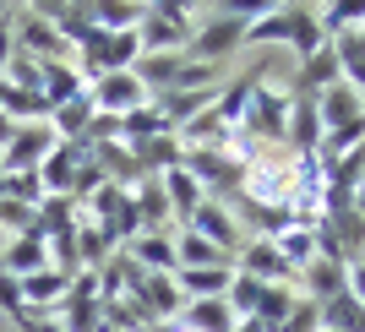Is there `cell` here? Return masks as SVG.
Returning <instances> with one entry per match:
<instances>
[{"instance_id": "6da1fadb", "label": "cell", "mask_w": 365, "mask_h": 332, "mask_svg": "<svg viewBox=\"0 0 365 332\" xmlns=\"http://www.w3.org/2000/svg\"><path fill=\"white\" fill-rule=\"evenodd\" d=\"M267 11V6H224V11H213L207 22L197 28V38H191V49H185V61H202V66H224L235 49L245 44V28L257 22V16Z\"/></svg>"}, {"instance_id": "7a4b0ae2", "label": "cell", "mask_w": 365, "mask_h": 332, "mask_svg": "<svg viewBox=\"0 0 365 332\" xmlns=\"http://www.w3.org/2000/svg\"><path fill=\"white\" fill-rule=\"evenodd\" d=\"M125 300L137 305V316L148 321V327H158V321H175L185 311L180 289H175V278H164V272H137L131 278V289H125Z\"/></svg>"}, {"instance_id": "3957f363", "label": "cell", "mask_w": 365, "mask_h": 332, "mask_svg": "<svg viewBox=\"0 0 365 332\" xmlns=\"http://www.w3.org/2000/svg\"><path fill=\"white\" fill-rule=\"evenodd\" d=\"M289 109H294L289 93H273L267 82H262V88L251 93V109H245L240 131L251 136V142H284V131H289Z\"/></svg>"}, {"instance_id": "277c9868", "label": "cell", "mask_w": 365, "mask_h": 332, "mask_svg": "<svg viewBox=\"0 0 365 332\" xmlns=\"http://www.w3.org/2000/svg\"><path fill=\"white\" fill-rule=\"evenodd\" d=\"M55 142H61V136L49 131V125H16L11 147L0 152V175H33V169L55 152Z\"/></svg>"}, {"instance_id": "5b68a950", "label": "cell", "mask_w": 365, "mask_h": 332, "mask_svg": "<svg viewBox=\"0 0 365 332\" xmlns=\"http://www.w3.org/2000/svg\"><path fill=\"white\" fill-rule=\"evenodd\" d=\"M88 98H93V109L98 115H131V109H142L148 104V88H142L131 71H115V76H98V82H88Z\"/></svg>"}, {"instance_id": "8992f818", "label": "cell", "mask_w": 365, "mask_h": 332, "mask_svg": "<svg viewBox=\"0 0 365 332\" xmlns=\"http://www.w3.org/2000/svg\"><path fill=\"white\" fill-rule=\"evenodd\" d=\"M16 22H22V33H16V55H33V61H44V66H55V61H66V55H71V49H66V38L49 28L44 16H38V6H22V11H16Z\"/></svg>"}, {"instance_id": "52a82bcc", "label": "cell", "mask_w": 365, "mask_h": 332, "mask_svg": "<svg viewBox=\"0 0 365 332\" xmlns=\"http://www.w3.org/2000/svg\"><path fill=\"white\" fill-rule=\"evenodd\" d=\"M185 175L202 185V197L207 191H229V185H240V169L245 164H235V158H224L218 147H185Z\"/></svg>"}, {"instance_id": "ba28073f", "label": "cell", "mask_w": 365, "mask_h": 332, "mask_svg": "<svg viewBox=\"0 0 365 332\" xmlns=\"http://www.w3.org/2000/svg\"><path fill=\"white\" fill-rule=\"evenodd\" d=\"M49 267V240L44 234H16L6 251H0V272L6 278H33V272Z\"/></svg>"}, {"instance_id": "9c48e42d", "label": "cell", "mask_w": 365, "mask_h": 332, "mask_svg": "<svg viewBox=\"0 0 365 332\" xmlns=\"http://www.w3.org/2000/svg\"><path fill=\"white\" fill-rule=\"evenodd\" d=\"M38 16H44L49 28L66 38V49H82L88 38H98V22H93V6H38Z\"/></svg>"}, {"instance_id": "30bf717a", "label": "cell", "mask_w": 365, "mask_h": 332, "mask_svg": "<svg viewBox=\"0 0 365 332\" xmlns=\"http://www.w3.org/2000/svg\"><path fill=\"white\" fill-rule=\"evenodd\" d=\"M229 284H235V267H180L175 272L180 300H224Z\"/></svg>"}, {"instance_id": "8fae6325", "label": "cell", "mask_w": 365, "mask_h": 332, "mask_svg": "<svg viewBox=\"0 0 365 332\" xmlns=\"http://www.w3.org/2000/svg\"><path fill=\"white\" fill-rule=\"evenodd\" d=\"M344 82V66H338V49L322 44L311 61H300V98H322L327 88H338Z\"/></svg>"}, {"instance_id": "7c38bea8", "label": "cell", "mask_w": 365, "mask_h": 332, "mask_svg": "<svg viewBox=\"0 0 365 332\" xmlns=\"http://www.w3.org/2000/svg\"><path fill=\"white\" fill-rule=\"evenodd\" d=\"M300 278H305V289H311V305H327V300H338V294H349V261L317 256Z\"/></svg>"}, {"instance_id": "4fadbf2b", "label": "cell", "mask_w": 365, "mask_h": 332, "mask_svg": "<svg viewBox=\"0 0 365 332\" xmlns=\"http://www.w3.org/2000/svg\"><path fill=\"white\" fill-rule=\"evenodd\" d=\"M317 115H322V131H338V125L365 120V104H360V93H354L349 82H338V88H327L317 98Z\"/></svg>"}, {"instance_id": "5bb4252c", "label": "cell", "mask_w": 365, "mask_h": 332, "mask_svg": "<svg viewBox=\"0 0 365 332\" xmlns=\"http://www.w3.org/2000/svg\"><path fill=\"white\" fill-rule=\"evenodd\" d=\"M191 234H202V240H213L218 251H229V245H240V229H235V218L224 212V202H202L197 212H191Z\"/></svg>"}, {"instance_id": "9a60e30c", "label": "cell", "mask_w": 365, "mask_h": 332, "mask_svg": "<svg viewBox=\"0 0 365 332\" xmlns=\"http://www.w3.org/2000/svg\"><path fill=\"white\" fill-rule=\"evenodd\" d=\"M175 327L180 332H235V311H229V300H185Z\"/></svg>"}, {"instance_id": "2e32d148", "label": "cell", "mask_w": 365, "mask_h": 332, "mask_svg": "<svg viewBox=\"0 0 365 332\" xmlns=\"http://www.w3.org/2000/svg\"><path fill=\"white\" fill-rule=\"evenodd\" d=\"M284 142H294V147H300V158H317V147H322V115H317V98H294Z\"/></svg>"}, {"instance_id": "e0dca14e", "label": "cell", "mask_w": 365, "mask_h": 332, "mask_svg": "<svg viewBox=\"0 0 365 332\" xmlns=\"http://www.w3.org/2000/svg\"><path fill=\"white\" fill-rule=\"evenodd\" d=\"M235 272L257 278V284H284V278H294V272L284 267V256L273 251V240H257V245H245V251H240V267H235Z\"/></svg>"}, {"instance_id": "ac0fdd59", "label": "cell", "mask_w": 365, "mask_h": 332, "mask_svg": "<svg viewBox=\"0 0 365 332\" xmlns=\"http://www.w3.org/2000/svg\"><path fill=\"white\" fill-rule=\"evenodd\" d=\"M284 22H289V49L300 61H311L327 38H322V22H317V6H284Z\"/></svg>"}, {"instance_id": "d6986e66", "label": "cell", "mask_w": 365, "mask_h": 332, "mask_svg": "<svg viewBox=\"0 0 365 332\" xmlns=\"http://www.w3.org/2000/svg\"><path fill=\"white\" fill-rule=\"evenodd\" d=\"M125 256L137 261L142 272H164V278H175V240H164V234H137V240L125 245Z\"/></svg>"}, {"instance_id": "ffe728a7", "label": "cell", "mask_w": 365, "mask_h": 332, "mask_svg": "<svg viewBox=\"0 0 365 332\" xmlns=\"http://www.w3.org/2000/svg\"><path fill=\"white\" fill-rule=\"evenodd\" d=\"M273 251L284 256V267H289V272H305L311 261H317V229H311V224L284 229V234H273Z\"/></svg>"}, {"instance_id": "44dd1931", "label": "cell", "mask_w": 365, "mask_h": 332, "mask_svg": "<svg viewBox=\"0 0 365 332\" xmlns=\"http://www.w3.org/2000/svg\"><path fill=\"white\" fill-rule=\"evenodd\" d=\"M175 261H180V267H235L229 251H218L213 240H202V234H191V229L175 240ZM180 267H175V272H180Z\"/></svg>"}, {"instance_id": "7402d4cb", "label": "cell", "mask_w": 365, "mask_h": 332, "mask_svg": "<svg viewBox=\"0 0 365 332\" xmlns=\"http://www.w3.org/2000/svg\"><path fill=\"white\" fill-rule=\"evenodd\" d=\"M93 115H98V109H93V98L82 93V98H71V104H61L55 115H49V131L61 136V142H82L88 125H93Z\"/></svg>"}, {"instance_id": "603a6c76", "label": "cell", "mask_w": 365, "mask_h": 332, "mask_svg": "<svg viewBox=\"0 0 365 332\" xmlns=\"http://www.w3.org/2000/svg\"><path fill=\"white\" fill-rule=\"evenodd\" d=\"M131 202H137V218H142V234H164L169 224V197L158 180H142L137 191H131Z\"/></svg>"}, {"instance_id": "cb8c5ba5", "label": "cell", "mask_w": 365, "mask_h": 332, "mask_svg": "<svg viewBox=\"0 0 365 332\" xmlns=\"http://www.w3.org/2000/svg\"><path fill=\"white\" fill-rule=\"evenodd\" d=\"M82 93H88V82H82V71H76V66H66V61L44 66V98H49V109L71 104V98H82Z\"/></svg>"}, {"instance_id": "d4e9b609", "label": "cell", "mask_w": 365, "mask_h": 332, "mask_svg": "<svg viewBox=\"0 0 365 332\" xmlns=\"http://www.w3.org/2000/svg\"><path fill=\"white\" fill-rule=\"evenodd\" d=\"M158 185H164V197H169V212H180L185 224H191V212H197L202 202H207V197H202V185L191 180L185 169H169V175H164Z\"/></svg>"}, {"instance_id": "484cf974", "label": "cell", "mask_w": 365, "mask_h": 332, "mask_svg": "<svg viewBox=\"0 0 365 332\" xmlns=\"http://www.w3.org/2000/svg\"><path fill=\"white\" fill-rule=\"evenodd\" d=\"M294 305H300V300H294V294H289L284 284H267V289H262V305H257V321H262L267 332H278L284 321H289V311H294Z\"/></svg>"}, {"instance_id": "4316f807", "label": "cell", "mask_w": 365, "mask_h": 332, "mask_svg": "<svg viewBox=\"0 0 365 332\" xmlns=\"http://www.w3.org/2000/svg\"><path fill=\"white\" fill-rule=\"evenodd\" d=\"M245 44H289V22H284V6H267V11L245 28Z\"/></svg>"}, {"instance_id": "83f0119b", "label": "cell", "mask_w": 365, "mask_h": 332, "mask_svg": "<svg viewBox=\"0 0 365 332\" xmlns=\"http://www.w3.org/2000/svg\"><path fill=\"white\" fill-rule=\"evenodd\" d=\"M262 289L267 284H257V278H245V272H235V284H229V311H235V321L240 316H257V305H262Z\"/></svg>"}, {"instance_id": "f1b7e54d", "label": "cell", "mask_w": 365, "mask_h": 332, "mask_svg": "<svg viewBox=\"0 0 365 332\" xmlns=\"http://www.w3.org/2000/svg\"><path fill=\"white\" fill-rule=\"evenodd\" d=\"M0 229H11V234H44L38 229V207L11 202V197H0Z\"/></svg>"}, {"instance_id": "f546056e", "label": "cell", "mask_w": 365, "mask_h": 332, "mask_svg": "<svg viewBox=\"0 0 365 332\" xmlns=\"http://www.w3.org/2000/svg\"><path fill=\"white\" fill-rule=\"evenodd\" d=\"M16 6H6L0 11V82H6V71H11V55H16V28H11Z\"/></svg>"}, {"instance_id": "4dcf8cb0", "label": "cell", "mask_w": 365, "mask_h": 332, "mask_svg": "<svg viewBox=\"0 0 365 332\" xmlns=\"http://www.w3.org/2000/svg\"><path fill=\"white\" fill-rule=\"evenodd\" d=\"M349 294H354V300L365 305V251H360V256L349 261Z\"/></svg>"}, {"instance_id": "1f68e13d", "label": "cell", "mask_w": 365, "mask_h": 332, "mask_svg": "<svg viewBox=\"0 0 365 332\" xmlns=\"http://www.w3.org/2000/svg\"><path fill=\"white\" fill-rule=\"evenodd\" d=\"M360 33H365V28H360Z\"/></svg>"}]
</instances>
